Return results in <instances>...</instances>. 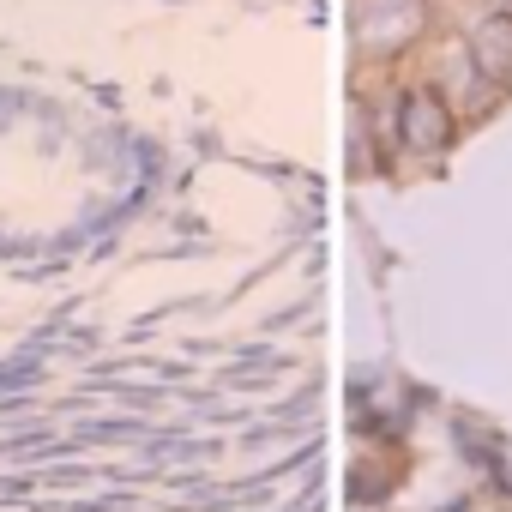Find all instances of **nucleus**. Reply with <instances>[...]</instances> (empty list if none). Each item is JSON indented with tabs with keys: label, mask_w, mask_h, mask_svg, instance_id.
Segmentation results:
<instances>
[{
	"label": "nucleus",
	"mask_w": 512,
	"mask_h": 512,
	"mask_svg": "<svg viewBox=\"0 0 512 512\" xmlns=\"http://www.w3.org/2000/svg\"><path fill=\"white\" fill-rule=\"evenodd\" d=\"M398 133H404V145H410V151L434 157V151L452 139V109H446L434 91H410V97H404V109H398Z\"/></svg>",
	"instance_id": "f257e3e1"
},
{
	"label": "nucleus",
	"mask_w": 512,
	"mask_h": 512,
	"mask_svg": "<svg viewBox=\"0 0 512 512\" xmlns=\"http://www.w3.org/2000/svg\"><path fill=\"white\" fill-rule=\"evenodd\" d=\"M470 61L488 85H506L512 79V19H488L476 37H470Z\"/></svg>",
	"instance_id": "f03ea898"
},
{
	"label": "nucleus",
	"mask_w": 512,
	"mask_h": 512,
	"mask_svg": "<svg viewBox=\"0 0 512 512\" xmlns=\"http://www.w3.org/2000/svg\"><path fill=\"white\" fill-rule=\"evenodd\" d=\"M416 0H368V13H362V31L380 43V49H392L404 31H416Z\"/></svg>",
	"instance_id": "7ed1b4c3"
}]
</instances>
